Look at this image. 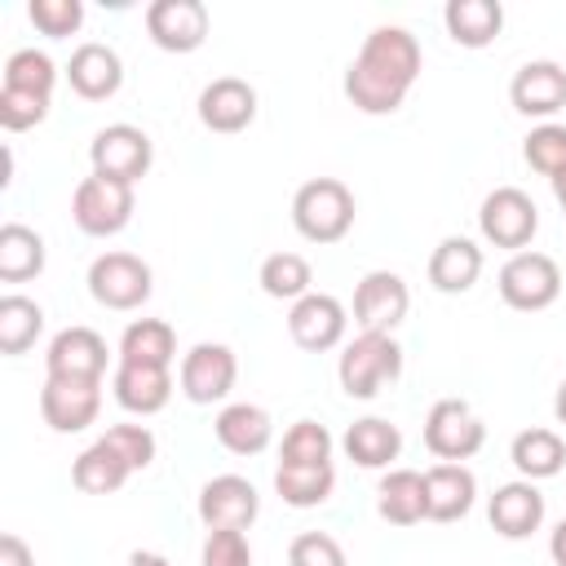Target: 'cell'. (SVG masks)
I'll use <instances>...</instances> for the list:
<instances>
[{"instance_id":"cb8c5ba5","label":"cell","mask_w":566,"mask_h":566,"mask_svg":"<svg viewBox=\"0 0 566 566\" xmlns=\"http://www.w3.org/2000/svg\"><path fill=\"white\" fill-rule=\"evenodd\" d=\"M212 433L230 455H261L274 438V420L256 402H226L212 420Z\"/></svg>"},{"instance_id":"7a4b0ae2","label":"cell","mask_w":566,"mask_h":566,"mask_svg":"<svg viewBox=\"0 0 566 566\" xmlns=\"http://www.w3.org/2000/svg\"><path fill=\"white\" fill-rule=\"evenodd\" d=\"M354 190L340 177H310L292 195V226L310 243H340L354 230Z\"/></svg>"},{"instance_id":"e0dca14e","label":"cell","mask_w":566,"mask_h":566,"mask_svg":"<svg viewBox=\"0 0 566 566\" xmlns=\"http://www.w3.org/2000/svg\"><path fill=\"white\" fill-rule=\"evenodd\" d=\"M195 111L208 133H243L256 119V88L239 75H217L203 84Z\"/></svg>"},{"instance_id":"9a60e30c","label":"cell","mask_w":566,"mask_h":566,"mask_svg":"<svg viewBox=\"0 0 566 566\" xmlns=\"http://www.w3.org/2000/svg\"><path fill=\"white\" fill-rule=\"evenodd\" d=\"M509 102L526 119H553L566 106V66L553 57H531L509 80Z\"/></svg>"},{"instance_id":"8d00e7d4","label":"cell","mask_w":566,"mask_h":566,"mask_svg":"<svg viewBox=\"0 0 566 566\" xmlns=\"http://www.w3.org/2000/svg\"><path fill=\"white\" fill-rule=\"evenodd\" d=\"M522 159L539 172V177H557L562 168H566V124H535L531 133H526V142H522Z\"/></svg>"},{"instance_id":"8992f818","label":"cell","mask_w":566,"mask_h":566,"mask_svg":"<svg viewBox=\"0 0 566 566\" xmlns=\"http://www.w3.org/2000/svg\"><path fill=\"white\" fill-rule=\"evenodd\" d=\"M88 164H93L97 177L137 186L155 164V142L137 124H106L88 142Z\"/></svg>"},{"instance_id":"f6af8a7d","label":"cell","mask_w":566,"mask_h":566,"mask_svg":"<svg viewBox=\"0 0 566 566\" xmlns=\"http://www.w3.org/2000/svg\"><path fill=\"white\" fill-rule=\"evenodd\" d=\"M128 566H172L164 553H150V548H137V553H128Z\"/></svg>"},{"instance_id":"ffe728a7","label":"cell","mask_w":566,"mask_h":566,"mask_svg":"<svg viewBox=\"0 0 566 566\" xmlns=\"http://www.w3.org/2000/svg\"><path fill=\"white\" fill-rule=\"evenodd\" d=\"M66 84L84 97V102H106L119 93L124 84V62L111 44L102 40H84L71 49V62H66Z\"/></svg>"},{"instance_id":"4dcf8cb0","label":"cell","mask_w":566,"mask_h":566,"mask_svg":"<svg viewBox=\"0 0 566 566\" xmlns=\"http://www.w3.org/2000/svg\"><path fill=\"white\" fill-rule=\"evenodd\" d=\"M274 491L292 509H318L336 491V464H279Z\"/></svg>"},{"instance_id":"30bf717a","label":"cell","mask_w":566,"mask_h":566,"mask_svg":"<svg viewBox=\"0 0 566 566\" xmlns=\"http://www.w3.org/2000/svg\"><path fill=\"white\" fill-rule=\"evenodd\" d=\"M478 230L491 248H509V252H526V243L539 230V208L526 190L517 186H495L482 208H478Z\"/></svg>"},{"instance_id":"7c38bea8","label":"cell","mask_w":566,"mask_h":566,"mask_svg":"<svg viewBox=\"0 0 566 566\" xmlns=\"http://www.w3.org/2000/svg\"><path fill=\"white\" fill-rule=\"evenodd\" d=\"M345 332H349V310L332 292H310V296L292 301V310H287V336L305 354L336 349L345 340Z\"/></svg>"},{"instance_id":"7402d4cb","label":"cell","mask_w":566,"mask_h":566,"mask_svg":"<svg viewBox=\"0 0 566 566\" xmlns=\"http://www.w3.org/2000/svg\"><path fill=\"white\" fill-rule=\"evenodd\" d=\"M478 500V478L469 464H429L424 469V504H429V522H460Z\"/></svg>"},{"instance_id":"836d02e7","label":"cell","mask_w":566,"mask_h":566,"mask_svg":"<svg viewBox=\"0 0 566 566\" xmlns=\"http://www.w3.org/2000/svg\"><path fill=\"white\" fill-rule=\"evenodd\" d=\"M44 332V310L40 301L22 296V292H4L0 296V354H27L35 345V336Z\"/></svg>"},{"instance_id":"7bdbcfd3","label":"cell","mask_w":566,"mask_h":566,"mask_svg":"<svg viewBox=\"0 0 566 566\" xmlns=\"http://www.w3.org/2000/svg\"><path fill=\"white\" fill-rule=\"evenodd\" d=\"M0 566H35V553H31V544H27L22 535L4 531V535H0Z\"/></svg>"},{"instance_id":"5bb4252c","label":"cell","mask_w":566,"mask_h":566,"mask_svg":"<svg viewBox=\"0 0 566 566\" xmlns=\"http://www.w3.org/2000/svg\"><path fill=\"white\" fill-rule=\"evenodd\" d=\"M261 513V495L239 473H217L199 486V522L208 531H248Z\"/></svg>"},{"instance_id":"484cf974","label":"cell","mask_w":566,"mask_h":566,"mask_svg":"<svg viewBox=\"0 0 566 566\" xmlns=\"http://www.w3.org/2000/svg\"><path fill=\"white\" fill-rule=\"evenodd\" d=\"M376 513L389 526H416L429 522V504H424V473L420 469H389L376 486Z\"/></svg>"},{"instance_id":"603a6c76","label":"cell","mask_w":566,"mask_h":566,"mask_svg":"<svg viewBox=\"0 0 566 566\" xmlns=\"http://www.w3.org/2000/svg\"><path fill=\"white\" fill-rule=\"evenodd\" d=\"M478 274H482V248H478L473 239H464V234H447V239H438V248L429 252V283H433V292H442V296L469 292V287L478 283Z\"/></svg>"},{"instance_id":"d590c367","label":"cell","mask_w":566,"mask_h":566,"mask_svg":"<svg viewBox=\"0 0 566 566\" xmlns=\"http://www.w3.org/2000/svg\"><path fill=\"white\" fill-rule=\"evenodd\" d=\"M332 433L327 424L318 420H296L287 433H283V447H279V464H332Z\"/></svg>"},{"instance_id":"52a82bcc","label":"cell","mask_w":566,"mask_h":566,"mask_svg":"<svg viewBox=\"0 0 566 566\" xmlns=\"http://www.w3.org/2000/svg\"><path fill=\"white\" fill-rule=\"evenodd\" d=\"M133 208H137L133 186L111 181V177H97V172H88V177L75 186V195H71V221H75L84 234H93V239L119 234V230L133 221Z\"/></svg>"},{"instance_id":"d6986e66","label":"cell","mask_w":566,"mask_h":566,"mask_svg":"<svg viewBox=\"0 0 566 566\" xmlns=\"http://www.w3.org/2000/svg\"><path fill=\"white\" fill-rule=\"evenodd\" d=\"M486 522L504 539L535 535L544 526V491L535 482H526V478H513V482L495 486V495L486 500Z\"/></svg>"},{"instance_id":"2e32d148","label":"cell","mask_w":566,"mask_h":566,"mask_svg":"<svg viewBox=\"0 0 566 566\" xmlns=\"http://www.w3.org/2000/svg\"><path fill=\"white\" fill-rule=\"evenodd\" d=\"M208 4L203 0H155L146 4V31L164 53H195L208 40Z\"/></svg>"},{"instance_id":"4fadbf2b","label":"cell","mask_w":566,"mask_h":566,"mask_svg":"<svg viewBox=\"0 0 566 566\" xmlns=\"http://www.w3.org/2000/svg\"><path fill=\"white\" fill-rule=\"evenodd\" d=\"M102 411V380H71V376H44L40 389V416L53 433H84Z\"/></svg>"},{"instance_id":"277c9868","label":"cell","mask_w":566,"mask_h":566,"mask_svg":"<svg viewBox=\"0 0 566 566\" xmlns=\"http://www.w3.org/2000/svg\"><path fill=\"white\" fill-rule=\"evenodd\" d=\"M500 301L509 310H522V314H535V310H548L557 296H562V265L548 256V252H513L504 265H500Z\"/></svg>"},{"instance_id":"74e56055","label":"cell","mask_w":566,"mask_h":566,"mask_svg":"<svg viewBox=\"0 0 566 566\" xmlns=\"http://www.w3.org/2000/svg\"><path fill=\"white\" fill-rule=\"evenodd\" d=\"M27 18L35 22L40 35L66 40V35H75L84 27V0H31Z\"/></svg>"},{"instance_id":"7dc6e473","label":"cell","mask_w":566,"mask_h":566,"mask_svg":"<svg viewBox=\"0 0 566 566\" xmlns=\"http://www.w3.org/2000/svg\"><path fill=\"white\" fill-rule=\"evenodd\" d=\"M548 186H553V195H557V203L566 208V168H562V172H557V177H553Z\"/></svg>"},{"instance_id":"8fae6325","label":"cell","mask_w":566,"mask_h":566,"mask_svg":"<svg viewBox=\"0 0 566 566\" xmlns=\"http://www.w3.org/2000/svg\"><path fill=\"white\" fill-rule=\"evenodd\" d=\"M411 310V292L402 283V274L394 270H367L354 287V323L358 332H380L394 336V327L407 318Z\"/></svg>"},{"instance_id":"c3c4849f","label":"cell","mask_w":566,"mask_h":566,"mask_svg":"<svg viewBox=\"0 0 566 566\" xmlns=\"http://www.w3.org/2000/svg\"><path fill=\"white\" fill-rule=\"evenodd\" d=\"M562 217H566V208H562Z\"/></svg>"},{"instance_id":"f1b7e54d","label":"cell","mask_w":566,"mask_h":566,"mask_svg":"<svg viewBox=\"0 0 566 566\" xmlns=\"http://www.w3.org/2000/svg\"><path fill=\"white\" fill-rule=\"evenodd\" d=\"M177 358V332L164 318H133L119 336V363H142V367H172Z\"/></svg>"},{"instance_id":"1f68e13d","label":"cell","mask_w":566,"mask_h":566,"mask_svg":"<svg viewBox=\"0 0 566 566\" xmlns=\"http://www.w3.org/2000/svg\"><path fill=\"white\" fill-rule=\"evenodd\" d=\"M40 270H44V239L22 221H4L0 226V279L27 283Z\"/></svg>"},{"instance_id":"60d3db41","label":"cell","mask_w":566,"mask_h":566,"mask_svg":"<svg viewBox=\"0 0 566 566\" xmlns=\"http://www.w3.org/2000/svg\"><path fill=\"white\" fill-rule=\"evenodd\" d=\"M287 566H349V557L327 531H301L287 544Z\"/></svg>"},{"instance_id":"6da1fadb","label":"cell","mask_w":566,"mask_h":566,"mask_svg":"<svg viewBox=\"0 0 566 566\" xmlns=\"http://www.w3.org/2000/svg\"><path fill=\"white\" fill-rule=\"evenodd\" d=\"M420 40L398 22H380L367 31L363 49L345 66V97L363 115H394L420 80Z\"/></svg>"},{"instance_id":"ab89813d","label":"cell","mask_w":566,"mask_h":566,"mask_svg":"<svg viewBox=\"0 0 566 566\" xmlns=\"http://www.w3.org/2000/svg\"><path fill=\"white\" fill-rule=\"evenodd\" d=\"M102 442L115 447L133 473H137V469H150V460H155V451H159V442H155V433H150L146 424H111V429L102 433Z\"/></svg>"},{"instance_id":"e575fe53","label":"cell","mask_w":566,"mask_h":566,"mask_svg":"<svg viewBox=\"0 0 566 566\" xmlns=\"http://www.w3.org/2000/svg\"><path fill=\"white\" fill-rule=\"evenodd\" d=\"M53 84H57V66L44 49L27 44V49H13L4 57V88H27V93L53 97Z\"/></svg>"},{"instance_id":"ac0fdd59","label":"cell","mask_w":566,"mask_h":566,"mask_svg":"<svg viewBox=\"0 0 566 566\" xmlns=\"http://www.w3.org/2000/svg\"><path fill=\"white\" fill-rule=\"evenodd\" d=\"M111 363L106 340L93 327H62L49 349H44V371L49 376H71V380H102Z\"/></svg>"},{"instance_id":"3957f363","label":"cell","mask_w":566,"mask_h":566,"mask_svg":"<svg viewBox=\"0 0 566 566\" xmlns=\"http://www.w3.org/2000/svg\"><path fill=\"white\" fill-rule=\"evenodd\" d=\"M398 376H402V345L380 332H358L354 340H345V349L336 358V380L358 402H371Z\"/></svg>"},{"instance_id":"bcb514c9","label":"cell","mask_w":566,"mask_h":566,"mask_svg":"<svg viewBox=\"0 0 566 566\" xmlns=\"http://www.w3.org/2000/svg\"><path fill=\"white\" fill-rule=\"evenodd\" d=\"M553 416H557V424H566V380H562L557 394H553Z\"/></svg>"},{"instance_id":"f35d334b","label":"cell","mask_w":566,"mask_h":566,"mask_svg":"<svg viewBox=\"0 0 566 566\" xmlns=\"http://www.w3.org/2000/svg\"><path fill=\"white\" fill-rule=\"evenodd\" d=\"M49 102L44 93H27V88H4L0 84V128L4 133H27L35 124L49 119Z\"/></svg>"},{"instance_id":"4316f807","label":"cell","mask_w":566,"mask_h":566,"mask_svg":"<svg viewBox=\"0 0 566 566\" xmlns=\"http://www.w3.org/2000/svg\"><path fill=\"white\" fill-rule=\"evenodd\" d=\"M442 27L460 49H486L504 31V4L500 0H447Z\"/></svg>"},{"instance_id":"d4e9b609","label":"cell","mask_w":566,"mask_h":566,"mask_svg":"<svg viewBox=\"0 0 566 566\" xmlns=\"http://www.w3.org/2000/svg\"><path fill=\"white\" fill-rule=\"evenodd\" d=\"M340 451L358 469H389L402 455V429L385 416H363L340 433Z\"/></svg>"},{"instance_id":"ee69618b","label":"cell","mask_w":566,"mask_h":566,"mask_svg":"<svg viewBox=\"0 0 566 566\" xmlns=\"http://www.w3.org/2000/svg\"><path fill=\"white\" fill-rule=\"evenodd\" d=\"M548 557H553V566H566V517L548 535Z\"/></svg>"},{"instance_id":"83f0119b","label":"cell","mask_w":566,"mask_h":566,"mask_svg":"<svg viewBox=\"0 0 566 566\" xmlns=\"http://www.w3.org/2000/svg\"><path fill=\"white\" fill-rule=\"evenodd\" d=\"M509 460L513 469L526 478V482H544V478H557L562 464H566V442L557 429H522L509 447Z\"/></svg>"},{"instance_id":"ba28073f","label":"cell","mask_w":566,"mask_h":566,"mask_svg":"<svg viewBox=\"0 0 566 566\" xmlns=\"http://www.w3.org/2000/svg\"><path fill=\"white\" fill-rule=\"evenodd\" d=\"M239 380V358L230 345L221 340H199L181 354V367H177V385L186 394V402L195 407H212V402H226L230 389Z\"/></svg>"},{"instance_id":"f546056e","label":"cell","mask_w":566,"mask_h":566,"mask_svg":"<svg viewBox=\"0 0 566 566\" xmlns=\"http://www.w3.org/2000/svg\"><path fill=\"white\" fill-rule=\"evenodd\" d=\"M128 478H133V469H128L124 455H119L115 447H106L102 438L88 442V447L75 455V464H71V482H75L84 495H115Z\"/></svg>"},{"instance_id":"9c48e42d","label":"cell","mask_w":566,"mask_h":566,"mask_svg":"<svg viewBox=\"0 0 566 566\" xmlns=\"http://www.w3.org/2000/svg\"><path fill=\"white\" fill-rule=\"evenodd\" d=\"M486 442V424L482 416L464 402V398H438L424 416V447L447 460V464H464L482 451Z\"/></svg>"},{"instance_id":"d6a6232c","label":"cell","mask_w":566,"mask_h":566,"mask_svg":"<svg viewBox=\"0 0 566 566\" xmlns=\"http://www.w3.org/2000/svg\"><path fill=\"white\" fill-rule=\"evenodd\" d=\"M256 283H261L265 296L292 305V301L314 292V270H310V261L301 252H270L261 261V270H256Z\"/></svg>"},{"instance_id":"5b68a950","label":"cell","mask_w":566,"mask_h":566,"mask_svg":"<svg viewBox=\"0 0 566 566\" xmlns=\"http://www.w3.org/2000/svg\"><path fill=\"white\" fill-rule=\"evenodd\" d=\"M155 292V274L137 252H102L88 265V296L102 310H142Z\"/></svg>"},{"instance_id":"b9f144b4","label":"cell","mask_w":566,"mask_h":566,"mask_svg":"<svg viewBox=\"0 0 566 566\" xmlns=\"http://www.w3.org/2000/svg\"><path fill=\"white\" fill-rule=\"evenodd\" d=\"M199 566H252L248 531H208Z\"/></svg>"},{"instance_id":"44dd1931","label":"cell","mask_w":566,"mask_h":566,"mask_svg":"<svg viewBox=\"0 0 566 566\" xmlns=\"http://www.w3.org/2000/svg\"><path fill=\"white\" fill-rule=\"evenodd\" d=\"M115 402L133 416H155L172 398V367H142V363H115L111 371Z\"/></svg>"}]
</instances>
